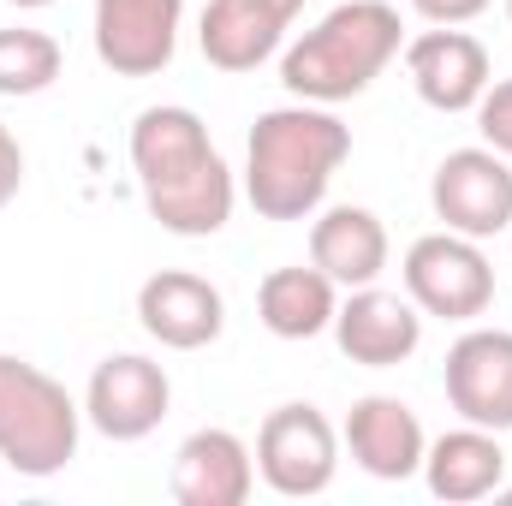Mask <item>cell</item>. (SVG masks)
I'll return each instance as SVG.
<instances>
[{"mask_svg": "<svg viewBox=\"0 0 512 506\" xmlns=\"http://www.w3.org/2000/svg\"><path fill=\"white\" fill-rule=\"evenodd\" d=\"M405 298L441 322H477L495 304V268L465 233H423L405 251Z\"/></svg>", "mask_w": 512, "mask_h": 506, "instance_id": "5b68a950", "label": "cell"}, {"mask_svg": "<svg viewBox=\"0 0 512 506\" xmlns=\"http://www.w3.org/2000/svg\"><path fill=\"white\" fill-rule=\"evenodd\" d=\"M429 24H471V18H483L495 0H411Z\"/></svg>", "mask_w": 512, "mask_h": 506, "instance_id": "7402d4cb", "label": "cell"}, {"mask_svg": "<svg viewBox=\"0 0 512 506\" xmlns=\"http://www.w3.org/2000/svg\"><path fill=\"white\" fill-rule=\"evenodd\" d=\"M399 48H405V24L387 0H340L316 30H304L286 48L280 84L292 90V102L334 108V102L364 96Z\"/></svg>", "mask_w": 512, "mask_h": 506, "instance_id": "3957f363", "label": "cell"}, {"mask_svg": "<svg viewBox=\"0 0 512 506\" xmlns=\"http://www.w3.org/2000/svg\"><path fill=\"white\" fill-rule=\"evenodd\" d=\"M334 471H340V435L316 405L292 399V405H274L262 417V429H256V477L274 495L310 501V495H322L334 483Z\"/></svg>", "mask_w": 512, "mask_h": 506, "instance_id": "8992f818", "label": "cell"}, {"mask_svg": "<svg viewBox=\"0 0 512 506\" xmlns=\"http://www.w3.org/2000/svg\"><path fill=\"white\" fill-rule=\"evenodd\" d=\"M346 447H352V465L370 471L376 483H405L423 471V453H429V435L417 423V411L393 393H370L352 405L346 417Z\"/></svg>", "mask_w": 512, "mask_h": 506, "instance_id": "5bb4252c", "label": "cell"}, {"mask_svg": "<svg viewBox=\"0 0 512 506\" xmlns=\"http://www.w3.org/2000/svg\"><path fill=\"white\" fill-rule=\"evenodd\" d=\"M18 185H24V149H18V137L0 120V209L18 197Z\"/></svg>", "mask_w": 512, "mask_h": 506, "instance_id": "603a6c76", "label": "cell"}, {"mask_svg": "<svg viewBox=\"0 0 512 506\" xmlns=\"http://www.w3.org/2000/svg\"><path fill=\"white\" fill-rule=\"evenodd\" d=\"M60 42L48 30H0V96H42L60 78Z\"/></svg>", "mask_w": 512, "mask_h": 506, "instance_id": "ffe728a7", "label": "cell"}, {"mask_svg": "<svg viewBox=\"0 0 512 506\" xmlns=\"http://www.w3.org/2000/svg\"><path fill=\"white\" fill-rule=\"evenodd\" d=\"M256 489V453L233 429H197L173 453V501L179 506H245Z\"/></svg>", "mask_w": 512, "mask_h": 506, "instance_id": "9a60e30c", "label": "cell"}, {"mask_svg": "<svg viewBox=\"0 0 512 506\" xmlns=\"http://www.w3.org/2000/svg\"><path fill=\"white\" fill-rule=\"evenodd\" d=\"M286 12H274L268 0H209L203 24H197V48L215 72H256L280 36H286Z\"/></svg>", "mask_w": 512, "mask_h": 506, "instance_id": "ac0fdd59", "label": "cell"}, {"mask_svg": "<svg viewBox=\"0 0 512 506\" xmlns=\"http://www.w3.org/2000/svg\"><path fill=\"white\" fill-rule=\"evenodd\" d=\"M334 340L352 364L364 370H393L423 346V310L382 286H352L334 310Z\"/></svg>", "mask_w": 512, "mask_h": 506, "instance_id": "4fadbf2b", "label": "cell"}, {"mask_svg": "<svg viewBox=\"0 0 512 506\" xmlns=\"http://www.w3.org/2000/svg\"><path fill=\"white\" fill-rule=\"evenodd\" d=\"M405 72H411L417 96L435 114H471L483 102V90L495 84L489 78V48L459 24H435V30L411 36L405 42Z\"/></svg>", "mask_w": 512, "mask_h": 506, "instance_id": "7c38bea8", "label": "cell"}, {"mask_svg": "<svg viewBox=\"0 0 512 506\" xmlns=\"http://www.w3.org/2000/svg\"><path fill=\"white\" fill-rule=\"evenodd\" d=\"M173 405V381L155 358L143 352H114L96 364V376L84 387V417L108 435V441H143L161 429Z\"/></svg>", "mask_w": 512, "mask_h": 506, "instance_id": "ba28073f", "label": "cell"}, {"mask_svg": "<svg viewBox=\"0 0 512 506\" xmlns=\"http://www.w3.org/2000/svg\"><path fill=\"white\" fill-rule=\"evenodd\" d=\"M78 429L84 411L60 381L0 352V459L18 477H60L78 459Z\"/></svg>", "mask_w": 512, "mask_h": 506, "instance_id": "277c9868", "label": "cell"}, {"mask_svg": "<svg viewBox=\"0 0 512 506\" xmlns=\"http://www.w3.org/2000/svg\"><path fill=\"white\" fill-rule=\"evenodd\" d=\"M131 173L143 191V209L179 233V239H215L233 221L239 185L209 126L191 108H143L131 126Z\"/></svg>", "mask_w": 512, "mask_h": 506, "instance_id": "6da1fadb", "label": "cell"}, {"mask_svg": "<svg viewBox=\"0 0 512 506\" xmlns=\"http://www.w3.org/2000/svg\"><path fill=\"white\" fill-rule=\"evenodd\" d=\"M268 6H274V12H286V18H298V12H304V0H268Z\"/></svg>", "mask_w": 512, "mask_h": 506, "instance_id": "cb8c5ba5", "label": "cell"}, {"mask_svg": "<svg viewBox=\"0 0 512 506\" xmlns=\"http://www.w3.org/2000/svg\"><path fill=\"white\" fill-rule=\"evenodd\" d=\"M352 155V126L316 102L268 108L245 143V197L262 221H310Z\"/></svg>", "mask_w": 512, "mask_h": 506, "instance_id": "7a4b0ae2", "label": "cell"}, {"mask_svg": "<svg viewBox=\"0 0 512 506\" xmlns=\"http://www.w3.org/2000/svg\"><path fill=\"white\" fill-rule=\"evenodd\" d=\"M501 477H507L501 435L495 429H477V423L447 429L423 453V483H429L435 501H453V506L489 501V495H501Z\"/></svg>", "mask_w": 512, "mask_h": 506, "instance_id": "2e32d148", "label": "cell"}, {"mask_svg": "<svg viewBox=\"0 0 512 506\" xmlns=\"http://www.w3.org/2000/svg\"><path fill=\"white\" fill-rule=\"evenodd\" d=\"M310 262L334 280V286H376L387 268V227L358 209V203H340V209H322L310 221Z\"/></svg>", "mask_w": 512, "mask_h": 506, "instance_id": "e0dca14e", "label": "cell"}, {"mask_svg": "<svg viewBox=\"0 0 512 506\" xmlns=\"http://www.w3.org/2000/svg\"><path fill=\"white\" fill-rule=\"evenodd\" d=\"M507 18H512V0H507Z\"/></svg>", "mask_w": 512, "mask_h": 506, "instance_id": "484cf974", "label": "cell"}, {"mask_svg": "<svg viewBox=\"0 0 512 506\" xmlns=\"http://www.w3.org/2000/svg\"><path fill=\"white\" fill-rule=\"evenodd\" d=\"M12 6H48V0H12Z\"/></svg>", "mask_w": 512, "mask_h": 506, "instance_id": "d4e9b609", "label": "cell"}, {"mask_svg": "<svg viewBox=\"0 0 512 506\" xmlns=\"http://www.w3.org/2000/svg\"><path fill=\"white\" fill-rule=\"evenodd\" d=\"M137 322L155 346L167 352H203L221 340L227 328V298L221 286H209L203 274H185V268H161L137 286Z\"/></svg>", "mask_w": 512, "mask_h": 506, "instance_id": "8fae6325", "label": "cell"}, {"mask_svg": "<svg viewBox=\"0 0 512 506\" xmlns=\"http://www.w3.org/2000/svg\"><path fill=\"white\" fill-rule=\"evenodd\" d=\"M429 203H435V221L447 233H465V239H495L512 227V167L507 155H495L489 143L477 149H453L435 179H429Z\"/></svg>", "mask_w": 512, "mask_h": 506, "instance_id": "52a82bcc", "label": "cell"}, {"mask_svg": "<svg viewBox=\"0 0 512 506\" xmlns=\"http://www.w3.org/2000/svg\"><path fill=\"white\" fill-rule=\"evenodd\" d=\"M441 381H447V405L465 423L495 429V435L512 429V334L507 328L459 334L447 364H441Z\"/></svg>", "mask_w": 512, "mask_h": 506, "instance_id": "30bf717a", "label": "cell"}, {"mask_svg": "<svg viewBox=\"0 0 512 506\" xmlns=\"http://www.w3.org/2000/svg\"><path fill=\"white\" fill-rule=\"evenodd\" d=\"M471 114H477V131H483V143H489L495 155H507V161H512V78L489 84V90H483V102H477Z\"/></svg>", "mask_w": 512, "mask_h": 506, "instance_id": "44dd1931", "label": "cell"}, {"mask_svg": "<svg viewBox=\"0 0 512 506\" xmlns=\"http://www.w3.org/2000/svg\"><path fill=\"white\" fill-rule=\"evenodd\" d=\"M340 310V286L310 262V268H274L256 286V316L274 340H316L334 328Z\"/></svg>", "mask_w": 512, "mask_h": 506, "instance_id": "d6986e66", "label": "cell"}, {"mask_svg": "<svg viewBox=\"0 0 512 506\" xmlns=\"http://www.w3.org/2000/svg\"><path fill=\"white\" fill-rule=\"evenodd\" d=\"M185 0H96V60L114 78H155L173 66Z\"/></svg>", "mask_w": 512, "mask_h": 506, "instance_id": "9c48e42d", "label": "cell"}]
</instances>
